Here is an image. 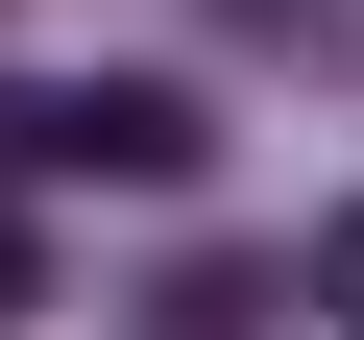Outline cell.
Masks as SVG:
<instances>
[{
    "label": "cell",
    "mask_w": 364,
    "mask_h": 340,
    "mask_svg": "<svg viewBox=\"0 0 364 340\" xmlns=\"http://www.w3.org/2000/svg\"><path fill=\"white\" fill-rule=\"evenodd\" d=\"M219 122L170 97V73H73V97H0V170H122V195H170Z\"/></svg>",
    "instance_id": "1"
},
{
    "label": "cell",
    "mask_w": 364,
    "mask_h": 340,
    "mask_svg": "<svg viewBox=\"0 0 364 340\" xmlns=\"http://www.w3.org/2000/svg\"><path fill=\"white\" fill-rule=\"evenodd\" d=\"M146 340H267V267H170V292H146Z\"/></svg>",
    "instance_id": "2"
},
{
    "label": "cell",
    "mask_w": 364,
    "mask_h": 340,
    "mask_svg": "<svg viewBox=\"0 0 364 340\" xmlns=\"http://www.w3.org/2000/svg\"><path fill=\"white\" fill-rule=\"evenodd\" d=\"M316 316H340V340H364V195H340V219H316Z\"/></svg>",
    "instance_id": "3"
},
{
    "label": "cell",
    "mask_w": 364,
    "mask_h": 340,
    "mask_svg": "<svg viewBox=\"0 0 364 340\" xmlns=\"http://www.w3.org/2000/svg\"><path fill=\"white\" fill-rule=\"evenodd\" d=\"M25 292H49V267H25V219H0V316H25Z\"/></svg>",
    "instance_id": "4"
}]
</instances>
